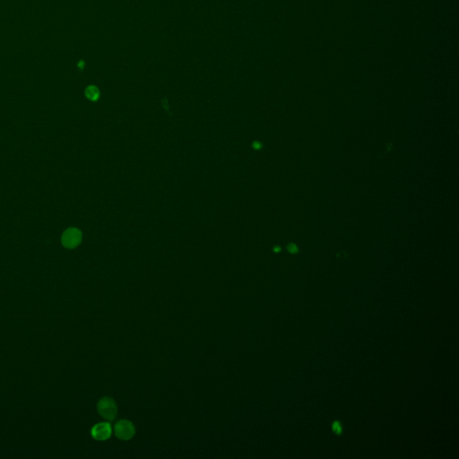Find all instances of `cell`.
Instances as JSON below:
<instances>
[{"mask_svg": "<svg viewBox=\"0 0 459 459\" xmlns=\"http://www.w3.org/2000/svg\"><path fill=\"white\" fill-rule=\"evenodd\" d=\"M97 411L102 418L108 421H113L118 413V407L114 399L104 397L97 404Z\"/></svg>", "mask_w": 459, "mask_h": 459, "instance_id": "1", "label": "cell"}, {"mask_svg": "<svg viewBox=\"0 0 459 459\" xmlns=\"http://www.w3.org/2000/svg\"><path fill=\"white\" fill-rule=\"evenodd\" d=\"M115 434L118 439L128 440L132 439L136 433V429L132 422L128 420H120L114 427Z\"/></svg>", "mask_w": 459, "mask_h": 459, "instance_id": "2", "label": "cell"}, {"mask_svg": "<svg viewBox=\"0 0 459 459\" xmlns=\"http://www.w3.org/2000/svg\"><path fill=\"white\" fill-rule=\"evenodd\" d=\"M82 241V232L76 228H69L63 233L62 245L66 249H75Z\"/></svg>", "mask_w": 459, "mask_h": 459, "instance_id": "3", "label": "cell"}, {"mask_svg": "<svg viewBox=\"0 0 459 459\" xmlns=\"http://www.w3.org/2000/svg\"><path fill=\"white\" fill-rule=\"evenodd\" d=\"M91 434L95 440H108L112 434V428L109 422H100L93 427Z\"/></svg>", "mask_w": 459, "mask_h": 459, "instance_id": "4", "label": "cell"}, {"mask_svg": "<svg viewBox=\"0 0 459 459\" xmlns=\"http://www.w3.org/2000/svg\"><path fill=\"white\" fill-rule=\"evenodd\" d=\"M86 97L91 101H97L99 99L100 92L97 87L91 86L86 88Z\"/></svg>", "mask_w": 459, "mask_h": 459, "instance_id": "5", "label": "cell"}, {"mask_svg": "<svg viewBox=\"0 0 459 459\" xmlns=\"http://www.w3.org/2000/svg\"><path fill=\"white\" fill-rule=\"evenodd\" d=\"M332 428H333V431H335L337 435L341 434L343 428H342L341 423L339 421H335L333 423V425H332Z\"/></svg>", "mask_w": 459, "mask_h": 459, "instance_id": "6", "label": "cell"}, {"mask_svg": "<svg viewBox=\"0 0 459 459\" xmlns=\"http://www.w3.org/2000/svg\"><path fill=\"white\" fill-rule=\"evenodd\" d=\"M288 250L291 253H296V252H297V248H296V246L294 245V244L290 245V246L288 247Z\"/></svg>", "mask_w": 459, "mask_h": 459, "instance_id": "7", "label": "cell"}]
</instances>
